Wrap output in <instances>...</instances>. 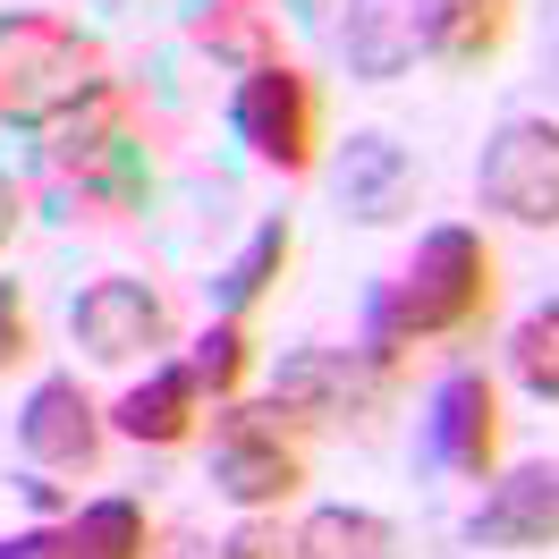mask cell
<instances>
[{
    "label": "cell",
    "mask_w": 559,
    "mask_h": 559,
    "mask_svg": "<svg viewBox=\"0 0 559 559\" xmlns=\"http://www.w3.org/2000/svg\"><path fill=\"white\" fill-rule=\"evenodd\" d=\"M238 373H246V322L229 314V322H212L204 340H195V382H204L212 399H229Z\"/></svg>",
    "instance_id": "44dd1931"
},
{
    "label": "cell",
    "mask_w": 559,
    "mask_h": 559,
    "mask_svg": "<svg viewBox=\"0 0 559 559\" xmlns=\"http://www.w3.org/2000/svg\"><path fill=\"white\" fill-rule=\"evenodd\" d=\"M297 559H399V534L373 509H314L297 525Z\"/></svg>",
    "instance_id": "e0dca14e"
},
{
    "label": "cell",
    "mask_w": 559,
    "mask_h": 559,
    "mask_svg": "<svg viewBox=\"0 0 559 559\" xmlns=\"http://www.w3.org/2000/svg\"><path fill=\"white\" fill-rule=\"evenodd\" d=\"M306 484V457L280 432V407H229L212 424V491L238 509H280Z\"/></svg>",
    "instance_id": "52a82bcc"
},
{
    "label": "cell",
    "mask_w": 559,
    "mask_h": 559,
    "mask_svg": "<svg viewBox=\"0 0 559 559\" xmlns=\"http://www.w3.org/2000/svg\"><path fill=\"white\" fill-rule=\"evenodd\" d=\"M17 441H26L35 466H60V475H85V466L103 457V416H94V399L76 390V373H51V382L26 390Z\"/></svg>",
    "instance_id": "30bf717a"
},
{
    "label": "cell",
    "mask_w": 559,
    "mask_h": 559,
    "mask_svg": "<svg viewBox=\"0 0 559 559\" xmlns=\"http://www.w3.org/2000/svg\"><path fill=\"white\" fill-rule=\"evenodd\" d=\"M432 26H441L432 0H348L340 60H348V76H365V85H390V76H407L424 51H432Z\"/></svg>",
    "instance_id": "ba28073f"
},
{
    "label": "cell",
    "mask_w": 559,
    "mask_h": 559,
    "mask_svg": "<svg viewBox=\"0 0 559 559\" xmlns=\"http://www.w3.org/2000/svg\"><path fill=\"white\" fill-rule=\"evenodd\" d=\"M51 170L76 187L85 212H110V221L153 195V170H144V144L128 136V94L119 85L85 94L69 119H51Z\"/></svg>",
    "instance_id": "3957f363"
},
{
    "label": "cell",
    "mask_w": 559,
    "mask_h": 559,
    "mask_svg": "<svg viewBox=\"0 0 559 559\" xmlns=\"http://www.w3.org/2000/svg\"><path fill=\"white\" fill-rule=\"evenodd\" d=\"M153 551V525H144V500H94L69 518V559H144Z\"/></svg>",
    "instance_id": "2e32d148"
},
{
    "label": "cell",
    "mask_w": 559,
    "mask_h": 559,
    "mask_svg": "<svg viewBox=\"0 0 559 559\" xmlns=\"http://www.w3.org/2000/svg\"><path fill=\"white\" fill-rule=\"evenodd\" d=\"M0 559H69V525H26L0 543Z\"/></svg>",
    "instance_id": "cb8c5ba5"
},
{
    "label": "cell",
    "mask_w": 559,
    "mask_h": 559,
    "mask_svg": "<svg viewBox=\"0 0 559 559\" xmlns=\"http://www.w3.org/2000/svg\"><path fill=\"white\" fill-rule=\"evenodd\" d=\"M509 373H518L534 399H559V297L518 322V340H509Z\"/></svg>",
    "instance_id": "ffe728a7"
},
{
    "label": "cell",
    "mask_w": 559,
    "mask_h": 559,
    "mask_svg": "<svg viewBox=\"0 0 559 559\" xmlns=\"http://www.w3.org/2000/svg\"><path fill=\"white\" fill-rule=\"evenodd\" d=\"M26 356V297H17V280H0V373Z\"/></svg>",
    "instance_id": "603a6c76"
},
{
    "label": "cell",
    "mask_w": 559,
    "mask_h": 559,
    "mask_svg": "<svg viewBox=\"0 0 559 559\" xmlns=\"http://www.w3.org/2000/svg\"><path fill=\"white\" fill-rule=\"evenodd\" d=\"M288 246H297V229H288V221H263V229L246 238V254L229 263V272H221V314H246V306L272 288L280 263H288Z\"/></svg>",
    "instance_id": "d6986e66"
},
{
    "label": "cell",
    "mask_w": 559,
    "mask_h": 559,
    "mask_svg": "<svg viewBox=\"0 0 559 559\" xmlns=\"http://www.w3.org/2000/svg\"><path fill=\"white\" fill-rule=\"evenodd\" d=\"M187 43L246 76L280 69V0H195L187 9Z\"/></svg>",
    "instance_id": "5bb4252c"
},
{
    "label": "cell",
    "mask_w": 559,
    "mask_h": 559,
    "mask_svg": "<svg viewBox=\"0 0 559 559\" xmlns=\"http://www.w3.org/2000/svg\"><path fill=\"white\" fill-rule=\"evenodd\" d=\"M484 314H491V246L466 221H441V229H424L416 263L373 288V306H365V356H399L416 340L475 331Z\"/></svg>",
    "instance_id": "6da1fadb"
},
{
    "label": "cell",
    "mask_w": 559,
    "mask_h": 559,
    "mask_svg": "<svg viewBox=\"0 0 559 559\" xmlns=\"http://www.w3.org/2000/svg\"><path fill=\"white\" fill-rule=\"evenodd\" d=\"M229 128H238V144L263 162V170H314V144H322V94L306 69H254L238 85V103H229Z\"/></svg>",
    "instance_id": "5b68a950"
},
{
    "label": "cell",
    "mask_w": 559,
    "mask_h": 559,
    "mask_svg": "<svg viewBox=\"0 0 559 559\" xmlns=\"http://www.w3.org/2000/svg\"><path fill=\"white\" fill-rule=\"evenodd\" d=\"M340 212L348 221H365V229H382V221H399V212L416 204V153L407 144H390L382 128H356L348 144H340Z\"/></svg>",
    "instance_id": "4fadbf2b"
},
{
    "label": "cell",
    "mask_w": 559,
    "mask_h": 559,
    "mask_svg": "<svg viewBox=\"0 0 559 559\" xmlns=\"http://www.w3.org/2000/svg\"><path fill=\"white\" fill-rule=\"evenodd\" d=\"M466 534H475L484 551H551V543H559V466H551V457L509 466V475L491 484V500L475 509Z\"/></svg>",
    "instance_id": "7c38bea8"
},
{
    "label": "cell",
    "mask_w": 559,
    "mask_h": 559,
    "mask_svg": "<svg viewBox=\"0 0 559 559\" xmlns=\"http://www.w3.org/2000/svg\"><path fill=\"white\" fill-rule=\"evenodd\" d=\"M221 559H297V534H280L272 518H246V525H229Z\"/></svg>",
    "instance_id": "7402d4cb"
},
{
    "label": "cell",
    "mask_w": 559,
    "mask_h": 559,
    "mask_svg": "<svg viewBox=\"0 0 559 559\" xmlns=\"http://www.w3.org/2000/svg\"><path fill=\"white\" fill-rule=\"evenodd\" d=\"M9 229H17V187L0 178V246H9Z\"/></svg>",
    "instance_id": "d4e9b609"
},
{
    "label": "cell",
    "mask_w": 559,
    "mask_h": 559,
    "mask_svg": "<svg viewBox=\"0 0 559 559\" xmlns=\"http://www.w3.org/2000/svg\"><path fill=\"white\" fill-rule=\"evenodd\" d=\"M475 195L518 229H559V119L491 128L484 162H475Z\"/></svg>",
    "instance_id": "8992f818"
},
{
    "label": "cell",
    "mask_w": 559,
    "mask_h": 559,
    "mask_svg": "<svg viewBox=\"0 0 559 559\" xmlns=\"http://www.w3.org/2000/svg\"><path fill=\"white\" fill-rule=\"evenodd\" d=\"M272 407L288 424H365L390 407V356L365 348H297L272 373Z\"/></svg>",
    "instance_id": "277c9868"
},
{
    "label": "cell",
    "mask_w": 559,
    "mask_h": 559,
    "mask_svg": "<svg viewBox=\"0 0 559 559\" xmlns=\"http://www.w3.org/2000/svg\"><path fill=\"white\" fill-rule=\"evenodd\" d=\"M432 457L450 475H484L491 484V466H500V390H491V373L457 365L432 390Z\"/></svg>",
    "instance_id": "8fae6325"
},
{
    "label": "cell",
    "mask_w": 559,
    "mask_h": 559,
    "mask_svg": "<svg viewBox=\"0 0 559 559\" xmlns=\"http://www.w3.org/2000/svg\"><path fill=\"white\" fill-rule=\"evenodd\" d=\"M103 85V43L76 35L69 17H43V9L0 17V119H69Z\"/></svg>",
    "instance_id": "7a4b0ae2"
},
{
    "label": "cell",
    "mask_w": 559,
    "mask_h": 559,
    "mask_svg": "<svg viewBox=\"0 0 559 559\" xmlns=\"http://www.w3.org/2000/svg\"><path fill=\"white\" fill-rule=\"evenodd\" d=\"M69 331H76V348L94 356V365H128V356H144V348L170 340V306H162L144 280L110 272V280H94V288L76 297Z\"/></svg>",
    "instance_id": "9c48e42d"
},
{
    "label": "cell",
    "mask_w": 559,
    "mask_h": 559,
    "mask_svg": "<svg viewBox=\"0 0 559 559\" xmlns=\"http://www.w3.org/2000/svg\"><path fill=\"white\" fill-rule=\"evenodd\" d=\"M195 407H204L195 365H153V373L119 399V432H128V441H144V450H178V441L195 432Z\"/></svg>",
    "instance_id": "9a60e30c"
},
{
    "label": "cell",
    "mask_w": 559,
    "mask_h": 559,
    "mask_svg": "<svg viewBox=\"0 0 559 559\" xmlns=\"http://www.w3.org/2000/svg\"><path fill=\"white\" fill-rule=\"evenodd\" d=\"M432 9H441L432 51L457 60V69H475V60H491V51L509 43V0H432Z\"/></svg>",
    "instance_id": "ac0fdd59"
}]
</instances>
